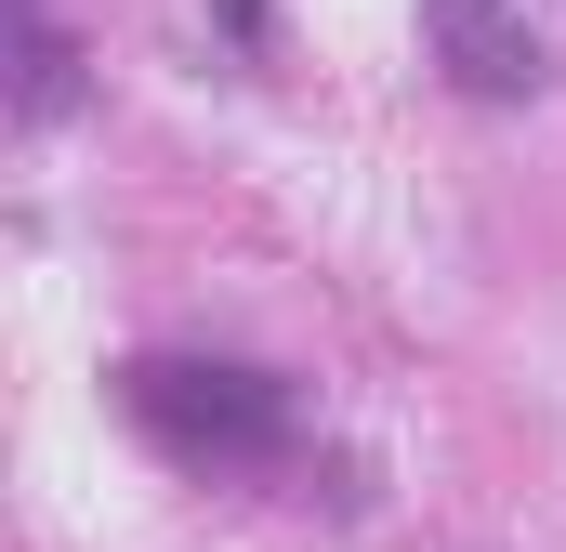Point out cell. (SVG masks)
Segmentation results:
<instances>
[{"label":"cell","mask_w":566,"mask_h":552,"mask_svg":"<svg viewBox=\"0 0 566 552\" xmlns=\"http://www.w3.org/2000/svg\"><path fill=\"white\" fill-rule=\"evenodd\" d=\"M422 53L448 66V93H474V106H527L554 79L527 0H422Z\"/></svg>","instance_id":"obj_2"},{"label":"cell","mask_w":566,"mask_h":552,"mask_svg":"<svg viewBox=\"0 0 566 552\" xmlns=\"http://www.w3.org/2000/svg\"><path fill=\"white\" fill-rule=\"evenodd\" d=\"M0 26H13V119H27V132H53V119L80 106V53L53 40V13H40V0H13Z\"/></svg>","instance_id":"obj_3"},{"label":"cell","mask_w":566,"mask_h":552,"mask_svg":"<svg viewBox=\"0 0 566 552\" xmlns=\"http://www.w3.org/2000/svg\"><path fill=\"white\" fill-rule=\"evenodd\" d=\"M119 408L158 460H185V474H277L303 408H290V382L264 369H238V355H133L119 369Z\"/></svg>","instance_id":"obj_1"}]
</instances>
